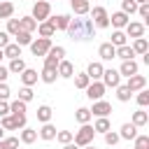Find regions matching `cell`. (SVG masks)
I'll return each mask as SVG.
<instances>
[{"label":"cell","mask_w":149,"mask_h":149,"mask_svg":"<svg viewBox=\"0 0 149 149\" xmlns=\"http://www.w3.org/2000/svg\"><path fill=\"white\" fill-rule=\"evenodd\" d=\"M65 33L70 35V40L84 42V40H93V37H95V26H93V21H91V19L79 16V19H70V23H68Z\"/></svg>","instance_id":"6da1fadb"},{"label":"cell","mask_w":149,"mask_h":149,"mask_svg":"<svg viewBox=\"0 0 149 149\" xmlns=\"http://www.w3.org/2000/svg\"><path fill=\"white\" fill-rule=\"evenodd\" d=\"M70 7H72V12H74L77 16H86L88 9H91L88 0H70Z\"/></svg>","instance_id":"ac0fdd59"},{"label":"cell","mask_w":149,"mask_h":149,"mask_svg":"<svg viewBox=\"0 0 149 149\" xmlns=\"http://www.w3.org/2000/svg\"><path fill=\"white\" fill-rule=\"evenodd\" d=\"M72 77H74V86H77V88H81V91H84V88H86V86L91 84V79H88V74H86V72L72 74Z\"/></svg>","instance_id":"74e56055"},{"label":"cell","mask_w":149,"mask_h":149,"mask_svg":"<svg viewBox=\"0 0 149 149\" xmlns=\"http://www.w3.org/2000/svg\"><path fill=\"white\" fill-rule=\"evenodd\" d=\"M26 105H28V102H23V100H19V98L12 100V102H9V114H16V116H19V114H26Z\"/></svg>","instance_id":"836d02e7"},{"label":"cell","mask_w":149,"mask_h":149,"mask_svg":"<svg viewBox=\"0 0 149 149\" xmlns=\"http://www.w3.org/2000/svg\"><path fill=\"white\" fill-rule=\"evenodd\" d=\"M14 16V2L12 0H0V19H12Z\"/></svg>","instance_id":"7402d4cb"},{"label":"cell","mask_w":149,"mask_h":149,"mask_svg":"<svg viewBox=\"0 0 149 149\" xmlns=\"http://www.w3.org/2000/svg\"><path fill=\"white\" fill-rule=\"evenodd\" d=\"M81 149H95V147H93V144H86V147H81Z\"/></svg>","instance_id":"680465c9"},{"label":"cell","mask_w":149,"mask_h":149,"mask_svg":"<svg viewBox=\"0 0 149 149\" xmlns=\"http://www.w3.org/2000/svg\"><path fill=\"white\" fill-rule=\"evenodd\" d=\"M74 119H77L79 123H88V121H91V109H88V107H79V109L74 112Z\"/></svg>","instance_id":"f35d334b"},{"label":"cell","mask_w":149,"mask_h":149,"mask_svg":"<svg viewBox=\"0 0 149 149\" xmlns=\"http://www.w3.org/2000/svg\"><path fill=\"white\" fill-rule=\"evenodd\" d=\"M51 114H54V109H51L49 105H40V107H37V121L47 123V121H51Z\"/></svg>","instance_id":"f546056e"},{"label":"cell","mask_w":149,"mask_h":149,"mask_svg":"<svg viewBox=\"0 0 149 149\" xmlns=\"http://www.w3.org/2000/svg\"><path fill=\"white\" fill-rule=\"evenodd\" d=\"M121 12H126L128 16L137 12V2L135 0H121Z\"/></svg>","instance_id":"ab89813d"},{"label":"cell","mask_w":149,"mask_h":149,"mask_svg":"<svg viewBox=\"0 0 149 149\" xmlns=\"http://www.w3.org/2000/svg\"><path fill=\"white\" fill-rule=\"evenodd\" d=\"M19 100L30 102V100H33V88H30V86H21V88H19Z\"/></svg>","instance_id":"ee69618b"},{"label":"cell","mask_w":149,"mask_h":149,"mask_svg":"<svg viewBox=\"0 0 149 149\" xmlns=\"http://www.w3.org/2000/svg\"><path fill=\"white\" fill-rule=\"evenodd\" d=\"M5 149H19V137H2Z\"/></svg>","instance_id":"681fc988"},{"label":"cell","mask_w":149,"mask_h":149,"mask_svg":"<svg viewBox=\"0 0 149 149\" xmlns=\"http://www.w3.org/2000/svg\"><path fill=\"white\" fill-rule=\"evenodd\" d=\"M93 130H95V133H102V135H105L107 130H112V126H109V119H107V116H98V121L93 123Z\"/></svg>","instance_id":"4dcf8cb0"},{"label":"cell","mask_w":149,"mask_h":149,"mask_svg":"<svg viewBox=\"0 0 149 149\" xmlns=\"http://www.w3.org/2000/svg\"><path fill=\"white\" fill-rule=\"evenodd\" d=\"M137 105H140V107H147V105H149V91H147V88L137 91Z\"/></svg>","instance_id":"bcb514c9"},{"label":"cell","mask_w":149,"mask_h":149,"mask_svg":"<svg viewBox=\"0 0 149 149\" xmlns=\"http://www.w3.org/2000/svg\"><path fill=\"white\" fill-rule=\"evenodd\" d=\"M130 47H133V51H135V54H140V56L149 51V42H147L144 37H135V42H133Z\"/></svg>","instance_id":"f1b7e54d"},{"label":"cell","mask_w":149,"mask_h":149,"mask_svg":"<svg viewBox=\"0 0 149 149\" xmlns=\"http://www.w3.org/2000/svg\"><path fill=\"white\" fill-rule=\"evenodd\" d=\"M21 30V26H19V19H7V35H16Z\"/></svg>","instance_id":"7bdbcfd3"},{"label":"cell","mask_w":149,"mask_h":149,"mask_svg":"<svg viewBox=\"0 0 149 149\" xmlns=\"http://www.w3.org/2000/svg\"><path fill=\"white\" fill-rule=\"evenodd\" d=\"M130 123H133V126H137V128H142V126H147V123H149V114L144 112V107H142V109H137V112H133Z\"/></svg>","instance_id":"44dd1931"},{"label":"cell","mask_w":149,"mask_h":149,"mask_svg":"<svg viewBox=\"0 0 149 149\" xmlns=\"http://www.w3.org/2000/svg\"><path fill=\"white\" fill-rule=\"evenodd\" d=\"M137 70H140V65L135 63V58H130V61H123V63H121L119 74H121V77H130V74H137Z\"/></svg>","instance_id":"4fadbf2b"},{"label":"cell","mask_w":149,"mask_h":149,"mask_svg":"<svg viewBox=\"0 0 149 149\" xmlns=\"http://www.w3.org/2000/svg\"><path fill=\"white\" fill-rule=\"evenodd\" d=\"M135 149H149V135H135Z\"/></svg>","instance_id":"f6af8a7d"},{"label":"cell","mask_w":149,"mask_h":149,"mask_svg":"<svg viewBox=\"0 0 149 149\" xmlns=\"http://www.w3.org/2000/svg\"><path fill=\"white\" fill-rule=\"evenodd\" d=\"M72 135H74V133H72V130H58V133H56V137H54V140H58V142H61V144H68V142H72Z\"/></svg>","instance_id":"b9f144b4"},{"label":"cell","mask_w":149,"mask_h":149,"mask_svg":"<svg viewBox=\"0 0 149 149\" xmlns=\"http://www.w3.org/2000/svg\"><path fill=\"white\" fill-rule=\"evenodd\" d=\"M126 86H128L133 93H137V91H142V88L147 86V77H144V74H130L128 81H126Z\"/></svg>","instance_id":"7c38bea8"},{"label":"cell","mask_w":149,"mask_h":149,"mask_svg":"<svg viewBox=\"0 0 149 149\" xmlns=\"http://www.w3.org/2000/svg\"><path fill=\"white\" fill-rule=\"evenodd\" d=\"M119 140H121V137H119V133H114V130H107V133H105V144L114 147V144H116Z\"/></svg>","instance_id":"7dc6e473"},{"label":"cell","mask_w":149,"mask_h":149,"mask_svg":"<svg viewBox=\"0 0 149 149\" xmlns=\"http://www.w3.org/2000/svg\"><path fill=\"white\" fill-rule=\"evenodd\" d=\"M5 114H9V102L0 100V116H5Z\"/></svg>","instance_id":"f5cc1de1"},{"label":"cell","mask_w":149,"mask_h":149,"mask_svg":"<svg viewBox=\"0 0 149 149\" xmlns=\"http://www.w3.org/2000/svg\"><path fill=\"white\" fill-rule=\"evenodd\" d=\"M14 37H16V44H19V47H26V44L33 42V33H26V30H19Z\"/></svg>","instance_id":"d590c367"},{"label":"cell","mask_w":149,"mask_h":149,"mask_svg":"<svg viewBox=\"0 0 149 149\" xmlns=\"http://www.w3.org/2000/svg\"><path fill=\"white\" fill-rule=\"evenodd\" d=\"M84 91H86V98H88V100H100V98L105 95L107 86H105V84H102V81L98 79V81H91V84H88V86H86Z\"/></svg>","instance_id":"ba28073f"},{"label":"cell","mask_w":149,"mask_h":149,"mask_svg":"<svg viewBox=\"0 0 149 149\" xmlns=\"http://www.w3.org/2000/svg\"><path fill=\"white\" fill-rule=\"evenodd\" d=\"M56 72H58V77H63V79H70V77L74 74V65H72L70 61H65V58H63V61L58 63Z\"/></svg>","instance_id":"e0dca14e"},{"label":"cell","mask_w":149,"mask_h":149,"mask_svg":"<svg viewBox=\"0 0 149 149\" xmlns=\"http://www.w3.org/2000/svg\"><path fill=\"white\" fill-rule=\"evenodd\" d=\"M102 63L100 61H93V63H88V68H86V74H88V79L91 81H98L100 77H102Z\"/></svg>","instance_id":"5bb4252c"},{"label":"cell","mask_w":149,"mask_h":149,"mask_svg":"<svg viewBox=\"0 0 149 149\" xmlns=\"http://www.w3.org/2000/svg\"><path fill=\"white\" fill-rule=\"evenodd\" d=\"M130 95H133V91H130L126 84H119V86H116V98H119L121 102H128V100H130Z\"/></svg>","instance_id":"e575fe53"},{"label":"cell","mask_w":149,"mask_h":149,"mask_svg":"<svg viewBox=\"0 0 149 149\" xmlns=\"http://www.w3.org/2000/svg\"><path fill=\"white\" fill-rule=\"evenodd\" d=\"M9 98V86L7 81H0V100H7Z\"/></svg>","instance_id":"816d5d0a"},{"label":"cell","mask_w":149,"mask_h":149,"mask_svg":"<svg viewBox=\"0 0 149 149\" xmlns=\"http://www.w3.org/2000/svg\"><path fill=\"white\" fill-rule=\"evenodd\" d=\"M88 12H91V21L95 28H109V14L105 7H93Z\"/></svg>","instance_id":"5b68a950"},{"label":"cell","mask_w":149,"mask_h":149,"mask_svg":"<svg viewBox=\"0 0 149 149\" xmlns=\"http://www.w3.org/2000/svg\"><path fill=\"white\" fill-rule=\"evenodd\" d=\"M93 137H95V130H93V126H88V123H81V128L72 135V142L77 144V147H86V144H93Z\"/></svg>","instance_id":"7a4b0ae2"},{"label":"cell","mask_w":149,"mask_h":149,"mask_svg":"<svg viewBox=\"0 0 149 149\" xmlns=\"http://www.w3.org/2000/svg\"><path fill=\"white\" fill-rule=\"evenodd\" d=\"M56 77H58V72H56V70H51V68H42V72H40V79H42L44 84H54V81H56Z\"/></svg>","instance_id":"d6a6232c"},{"label":"cell","mask_w":149,"mask_h":149,"mask_svg":"<svg viewBox=\"0 0 149 149\" xmlns=\"http://www.w3.org/2000/svg\"><path fill=\"white\" fill-rule=\"evenodd\" d=\"M37 79H40L37 70H30V68H26V70L21 72V81H23V86H33V84H37Z\"/></svg>","instance_id":"ffe728a7"},{"label":"cell","mask_w":149,"mask_h":149,"mask_svg":"<svg viewBox=\"0 0 149 149\" xmlns=\"http://www.w3.org/2000/svg\"><path fill=\"white\" fill-rule=\"evenodd\" d=\"M7 70H9V72H14V74H21V72L26 70V61H23V58H12Z\"/></svg>","instance_id":"1f68e13d"},{"label":"cell","mask_w":149,"mask_h":149,"mask_svg":"<svg viewBox=\"0 0 149 149\" xmlns=\"http://www.w3.org/2000/svg\"><path fill=\"white\" fill-rule=\"evenodd\" d=\"M112 44H114V47H123V44H128L126 33H123V30H114V33H112Z\"/></svg>","instance_id":"8d00e7d4"},{"label":"cell","mask_w":149,"mask_h":149,"mask_svg":"<svg viewBox=\"0 0 149 149\" xmlns=\"http://www.w3.org/2000/svg\"><path fill=\"white\" fill-rule=\"evenodd\" d=\"M63 149H81V147H77L74 142H68V144H63Z\"/></svg>","instance_id":"9f6ffc18"},{"label":"cell","mask_w":149,"mask_h":149,"mask_svg":"<svg viewBox=\"0 0 149 149\" xmlns=\"http://www.w3.org/2000/svg\"><path fill=\"white\" fill-rule=\"evenodd\" d=\"M0 126L5 128V130H19V128H23L26 126V114H5V116H0Z\"/></svg>","instance_id":"277c9868"},{"label":"cell","mask_w":149,"mask_h":149,"mask_svg":"<svg viewBox=\"0 0 149 149\" xmlns=\"http://www.w3.org/2000/svg\"><path fill=\"white\" fill-rule=\"evenodd\" d=\"M112 112V105L107 100H93V107H91V116H107Z\"/></svg>","instance_id":"30bf717a"},{"label":"cell","mask_w":149,"mask_h":149,"mask_svg":"<svg viewBox=\"0 0 149 149\" xmlns=\"http://www.w3.org/2000/svg\"><path fill=\"white\" fill-rule=\"evenodd\" d=\"M35 30L40 33V37H51V35H56V26H54L49 19H47V21H40Z\"/></svg>","instance_id":"2e32d148"},{"label":"cell","mask_w":149,"mask_h":149,"mask_svg":"<svg viewBox=\"0 0 149 149\" xmlns=\"http://www.w3.org/2000/svg\"><path fill=\"white\" fill-rule=\"evenodd\" d=\"M135 135H137V126H133V123H123L121 126V133H119L121 140H135Z\"/></svg>","instance_id":"d4e9b609"},{"label":"cell","mask_w":149,"mask_h":149,"mask_svg":"<svg viewBox=\"0 0 149 149\" xmlns=\"http://www.w3.org/2000/svg\"><path fill=\"white\" fill-rule=\"evenodd\" d=\"M70 19L72 16H68V14H58V16H49V21L56 26V30H65L68 28V23H70Z\"/></svg>","instance_id":"603a6c76"},{"label":"cell","mask_w":149,"mask_h":149,"mask_svg":"<svg viewBox=\"0 0 149 149\" xmlns=\"http://www.w3.org/2000/svg\"><path fill=\"white\" fill-rule=\"evenodd\" d=\"M19 26H21V30H26V33H33V30L37 28V21H35L33 16H21V19H19Z\"/></svg>","instance_id":"83f0119b"},{"label":"cell","mask_w":149,"mask_h":149,"mask_svg":"<svg viewBox=\"0 0 149 149\" xmlns=\"http://www.w3.org/2000/svg\"><path fill=\"white\" fill-rule=\"evenodd\" d=\"M49 56H54V58H58V61H63L65 58V47H61V44H56V47H49V51H47Z\"/></svg>","instance_id":"60d3db41"},{"label":"cell","mask_w":149,"mask_h":149,"mask_svg":"<svg viewBox=\"0 0 149 149\" xmlns=\"http://www.w3.org/2000/svg\"><path fill=\"white\" fill-rule=\"evenodd\" d=\"M58 63H61L58 58H54V56H49V54L44 56V68H51V70H56V68H58Z\"/></svg>","instance_id":"c3c4849f"},{"label":"cell","mask_w":149,"mask_h":149,"mask_svg":"<svg viewBox=\"0 0 149 149\" xmlns=\"http://www.w3.org/2000/svg\"><path fill=\"white\" fill-rule=\"evenodd\" d=\"M137 54L133 51V47L130 44H123V47H116V58H121V61H130V58H135Z\"/></svg>","instance_id":"cb8c5ba5"},{"label":"cell","mask_w":149,"mask_h":149,"mask_svg":"<svg viewBox=\"0 0 149 149\" xmlns=\"http://www.w3.org/2000/svg\"><path fill=\"white\" fill-rule=\"evenodd\" d=\"M7 77H9V70L5 65H0V81H7Z\"/></svg>","instance_id":"11a10c76"},{"label":"cell","mask_w":149,"mask_h":149,"mask_svg":"<svg viewBox=\"0 0 149 149\" xmlns=\"http://www.w3.org/2000/svg\"><path fill=\"white\" fill-rule=\"evenodd\" d=\"M2 58H5V56H2V49H0V61H2Z\"/></svg>","instance_id":"94428289"},{"label":"cell","mask_w":149,"mask_h":149,"mask_svg":"<svg viewBox=\"0 0 149 149\" xmlns=\"http://www.w3.org/2000/svg\"><path fill=\"white\" fill-rule=\"evenodd\" d=\"M135 2H137V5H142V2H149V0H135Z\"/></svg>","instance_id":"91938a15"},{"label":"cell","mask_w":149,"mask_h":149,"mask_svg":"<svg viewBox=\"0 0 149 149\" xmlns=\"http://www.w3.org/2000/svg\"><path fill=\"white\" fill-rule=\"evenodd\" d=\"M7 44H9V35H7L5 30H0V49H2V47H7Z\"/></svg>","instance_id":"db71d44e"},{"label":"cell","mask_w":149,"mask_h":149,"mask_svg":"<svg viewBox=\"0 0 149 149\" xmlns=\"http://www.w3.org/2000/svg\"><path fill=\"white\" fill-rule=\"evenodd\" d=\"M98 56H100V61H112V58H116V47L112 42H102L98 47Z\"/></svg>","instance_id":"8fae6325"},{"label":"cell","mask_w":149,"mask_h":149,"mask_svg":"<svg viewBox=\"0 0 149 149\" xmlns=\"http://www.w3.org/2000/svg\"><path fill=\"white\" fill-rule=\"evenodd\" d=\"M128 21H130V16H128L126 12H114V14L109 16V23H112V26H114L116 30H121V28H123V26H126Z\"/></svg>","instance_id":"9a60e30c"},{"label":"cell","mask_w":149,"mask_h":149,"mask_svg":"<svg viewBox=\"0 0 149 149\" xmlns=\"http://www.w3.org/2000/svg\"><path fill=\"white\" fill-rule=\"evenodd\" d=\"M28 47H30L33 56H47V51H49V47H51V37H37V40H33Z\"/></svg>","instance_id":"8992f818"},{"label":"cell","mask_w":149,"mask_h":149,"mask_svg":"<svg viewBox=\"0 0 149 149\" xmlns=\"http://www.w3.org/2000/svg\"><path fill=\"white\" fill-rule=\"evenodd\" d=\"M30 16H33L37 23H40V21H47V19L51 16V2H49V0H35Z\"/></svg>","instance_id":"3957f363"},{"label":"cell","mask_w":149,"mask_h":149,"mask_svg":"<svg viewBox=\"0 0 149 149\" xmlns=\"http://www.w3.org/2000/svg\"><path fill=\"white\" fill-rule=\"evenodd\" d=\"M56 133H58V130H56V126H51V123L47 121V123L40 128V133H37V135H40L42 140H47V142H49V140H54V137H56Z\"/></svg>","instance_id":"484cf974"},{"label":"cell","mask_w":149,"mask_h":149,"mask_svg":"<svg viewBox=\"0 0 149 149\" xmlns=\"http://www.w3.org/2000/svg\"><path fill=\"white\" fill-rule=\"evenodd\" d=\"M2 56L9 58V61H12V58H21V47H19L16 42H9L7 47H2Z\"/></svg>","instance_id":"d6986e66"},{"label":"cell","mask_w":149,"mask_h":149,"mask_svg":"<svg viewBox=\"0 0 149 149\" xmlns=\"http://www.w3.org/2000/svg\"><path fill=\"white\" fill-rule=\"evenodd\" d=\"M23 144H33L35 140H37V130H33V128H28V126H23L21 128V137H19Z\"/></svg>","instance_id":"4316f807"},{"label":"cell","mask_w":149,"mask_h":149,"mask_svg":"<svg viewBox=\"0 0 149 149\" xmlns=\"http://www.w3.org/2000/svg\"><path fill=\"white\" fill-rule=\"evenodd\" d=\"M137 14H140L142 19H149V2H142V5H137Z\"/></svg>","instance_id":"f907efd6"},{"label":"cell","mask_w":149,"mask_h":149,"mask_svg":"<svg viewBox=\"0 0 149 149\" xmlns=\"http://www.w3.org/2000/svg\"><path fill=\"white\" fill-rule=\"evenodd\" d=\"M123 28H126L123 30L126 37H133V40L135 37H144V23H140V21H128Z\"/></svg>","instance_id":"9c48e42d"},{"label":"cell","mask_w":149,"mask_h":149,"mask_svg":"<svg viewBox=\"0 0 149 149\" xmlns=\"http://www.w3.org/2000/svg\"><path fill=\"white\" fill-rule=\"evenodd\" d=\"M2 137H5V128L0 126V140H2Z\"/></svg>","instance_id":"6f0895ef"},{"label":"cell","mask_w":149,"mask_h":149,"mask_svg":"<svg viewBox=\"0 0 149 149\" xmlns=\"http://www.w3.org/2000/svg\"><path fill=\"white\" fill-rule=\"evenodd\" d=\"M100 81H102L107 88H116V86L121 84V74H119V70H114V68H107V70H102V77H100Z\"/></svg>","instance_id":"52a82bcc"}]
</instances>
